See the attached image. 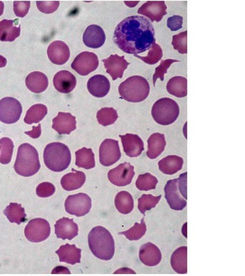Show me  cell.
<instances>
[{"label":"cell","instance_id":"obj_1","mask_svg":"<svg viewBox=\"0 0 245 276\" xmlns=\"http://www.w3.org/2000/svg\"><path fill=\"white\" fill-rule=\"evenodd\" d=\"M113 40L124 52L136 55L149 50L155 43L154 28L143 16H130L117 25Z\"/></svg>","mask_w":245,"mask_h":276},{"label":"cell","instance_id":"obj_2","mask_svg":"<svg viewBox=\"0 0 245 276\" xmlns=\"http://www.w3.org/2000/svg\"><path fill=\"white\" fill-rule=\"evenodd\" d=\"M88 243L92 252L98 258L108 260L113 257L114 240L110 231L103 226H96L90 231Z\"/></svg>","mask_w":245,"mask_h":276},{"label":"cell","instance_id":"obj_3","mask_svg":"<svg viewBox=\"0 0 245 276\" xmlns=\"http://www.w3.org/2000/svg\"><path fill=\"white\" fill-rule=\"evenodd\" d=\"M14 167L15 171L22 176L29 177L37 173L40 165L36 149L28 143L21 144Z\"/></svg>","mask_w":245,"mask_h":276},{"label":"cell","instance_id":"obj_4","mask_svg":"<svg viewBox=\"0 0 245 276\" xmlns=\"http://www.w3.org/2000/svg\"><path fill=\"white\" fill-rule=\"evenodd\" d=\"M43 157L46 166L54 172L64 170L71 161L69 148L60 142H52L48 144L44 149Z\"/></svg>","mask_w":245,"mask_h":276},{"label":"cell","instance_id":"obj_5","mask_svg":"<svg viewBox=\"0 0 245 276\" xmlns=\"http://www.w3.org/2000/svg\"><path fill=\"white\" fill-rule=\"evenodd\" d=\"M150 90V85L146 79L137 75L128 78L118 87V92L122 98L134 103L145 100Z\"/></svg>","mask_w":245,"mask_h":276},{"label":"cell","instance_id":"obj_6","mask_svg":"<svg viewBox=\"0 0 245 276\" xmlns=\"http://www.w3.org/2000/svg\"><path fill=\"white\" fill-rule=\"evenodd\" d=\"M180 114V108L176 102L169 98H162L156 101L152 106V115L159 124L168 125L174 123Z\"/></svg>","mask_w":245,"mask_h":276},{"label":"cell","instance_id":"obj_7","mask_svg":"<svg viewBox=\"0 0 245 276\" xmlns=\"http://www.w3.org/2000/svg\"><path fill=\"white\" fill-rule=\"evenodd\" d=\"M64 206L66 211L70 214L82 216L89 212L92 207V199L84 193L68 195Z\"/></svg>","mask_w":245,"mask_h":276},{"label":"cell","instance_id":"obj_8","mask_svg":"<svg viewBox=\"0 0 245 276\" xmlns=\"http://www.w3.org/2000/svg\"><path fill=\"white\" fill-rule=\"evenodd\" d=\"M50 233V227L48 222L41 218L30 220L24 229L25 236L32 242H39L46 240Z\"/></svg>","mask_w":245,"mask_h":276},{"label":"cell","instance_id":"obj_9","mask_svg":"<svg viewBox=\"0 0 245 276\" xmlns=\"http://www.w3.org/2000/svg\"><path fill=\"white\" fill-rule=\"evenodd\" d=\"M22 106L16 99L6 97L0 100V121L6 124L16 122L21 116Z\"/></svg>","mask_w":245,"mask_h":276},{"label":"cell","instance_id":"obj_10","mask_svg":"<svg viewBox=\"0 0 245 276\" xmlns=\"http://www.w3.org/2000/svg\"><path fill=\"white\" fill-rule=\"evenodd\" d=\"M98 64L96 54L92 52H83L74 58L71 67L80 75L86 76L96 70Z\"/></svg>","mask_w":245,"mask_h":276},{"label":"cell","instance_id":"obj_11","mask_svg":"<svg viewBox=\"0 0 245 276\" xmlns=\"http://www.w3.org/2000/svg\"><path fill=\"white\" fill-rule=\"evenodd\" d=\"M121 157L117 140L112 139L104 140L99 149L100 163L104 166H110L116 162Z\"/></svg>","mask_w":245,"mask_h":276},{"label":"cell","instance_id":"obj_12","mask_svg":"<svg viewBox=\"0 0 245 276\" xmlns=\"http://www.w3.org/2000/svg\"><path fill=\"white\" fill-rule=\"evenodd\" d=\"M134 175V167L129 163L124 162L110 170L108 177L114 185L124 186L131 183Z\"/></svg>","mask_w":245,"mask_h":276},{"label":"cell","instance_id":"obj_13","mask_svg":"<svg viewBox=\"0 0 245 276\" xmlns=\"http://www.w3.org/2000/svg\"><path fill=\"white\" fill-rule=\"evenodd\" d=\"M164 196L170 207L175 210H182L186 205V201L182 197L178 187V178L169 180L164 188Z\"/></svg>","mask_w":245,"mask_h":276},{"label":"cell","instance_id":"obj_14","mask_svg":"<svg viewBox=\"0 0 245 276\" xmlns=\"http://www.w3.org/2000/svg\"><path fill=\"white\" fill-rule=\"evenodd\" d=\"M102 61L106 72L112 77V80L122 78L124 70L130 64L125 60L124 56L120 57L117 54L111 55Z\"/></svg>","mask_w":245,"mask_h":276},{"label":"cell","instance_id":"obj_15","mask_svg":"<svg viewBox=\"0 0 245 276\" xmlns=\"http://www.w3.org/2000/svg\"><path fill=\"white\" fill-rule=\"evenodd\" d=\"M166 8L164 1H148L138 9V13L146 16L152 22H158L167 14Z\"/></svg>","mask_w":245,"mask_h":276},{"label":"cell","instance_id":"obj_16","mask_svg":"<svg viewBox=\"0 0 245 276\" xmlns=\"http://www.w3.org/2000/svg\"><path fill=\"white\" fill-rule=\"evenodd\" d=\"M47 54L52 63L61 65L68 61L70 56V51L65 43L61 41H55L48 46Z\"/></svg>","mask_w":245,"mask_h":276},{"label":"cell","instance_id":"obj_17","mask_svg":"<svg viewBox=\"0 0 245 276\" xmlns=\"http://www.w3.org/2000/svg\"><path fill=\"white\" fill-rule=\"evenodd\" d=\"M82 40L86 46L92 49H97L104 44L106 35L100 26L91 25L88 26L84 32Z\"/></svg>","mask_w":245,"mask_h":276},{"label":"cell","instance_id":"obj_18","mask_svg":"<svg viewBox=\"0 0 245 276\" xmlns=\"http://www.w3.org/2000/svg\"><path fill=\"white\" fill-rule=\"evenodd\" d=\"M76 117L70 113L60 112L52 119V128L60 135L69 134L76 128Z\"/></svg>","mask_w":245,"mask_h":276},{"label":"cell","instance_id":"obj_19","mask_svg":"<svg viewBox=\"0 0 245 276\" xmlns=\"http://www.w3.org/2000/svg\"><path fill=\"white\" fill-rule=\"evenodd\" d=\"M124 152L129 157H138L144 150V144L142 139L137 135L127 133L120 135Z\"/></svg>","mask_w":245,"mask_h":276},{"label":"cell","instance_id":"obj_20","mask_svg":"<svg viewBox=\"0 0 245 276\" xmlns=\"http://www.w3.org/2000/svg\"><path fill=\"white\" fill-rule=\"evenodd\" d=\"M56 237L64 240H71L78 235V228L73 219L64 217L56 221L54 224Z\"/></svg>","mask_w":245,"mask_h":276},{"label":"cell","instance_id":"obj_21","mask_svg":"<svg viewBox=\"0 0 245 276\" xmlns=\"http://www.w3.org/2000/svg\"><path fill=\"white\" fill-rule=\"evenodd\" d=\"M53 84L57 91L67 94L74 89L76 84V80L75 76L70 72L62 70L54 75Z\"/></svg>","mask_w":245,"mask_h":276},{"label":"cell","instance_id":"obj_22","mask_svg":"<svg viewBox=\"0 0 245 276\" xmlns=\"http://www.w3.org/2000/svg\"><path fill=\"white\" fill-rule=\"evenodd\" d=\"M140 260L148 266L158 264L162 259V254L159 248L154 244L148 242L142 245L139 251Z\"/></svg>","mask_w":245,"mask_h":276},{"label":"cell","instance_id":"obj_23","mask_svg":"<svg viewBox=\"0 0 245 276\" xmlns=\"http://www.w3.org/2000/svg\"><path fill=\"white\" fill-rule=\"evenodd\" d=\"M87 88L92 96L102 98L108 93L110 90V82L106 76L96 75L88 80Z\"/></svg>","mask_w":245,"mask_h":276},{"label":"cell","instance_id":"obj_24","mask_svg":"<svg viewBox=\"0 0 245 276\" xmlns=\"http://www.w3.org/2000/svg\"><path fill=\"white\" fill-rule=\"evenodd\" d=\"M18 19L14 20L4 19L0 21V40L12 42L18 37L20 33V25Z\"/></svg>","mask_w":245,"mask_h":276},{"label":"cell","instance_id":"obj_25","mask_svg":"<svg viewBox=\"0 0 245 276\" xmlns=\"http://www.w3.org/2000/svg\"><path fill=\"white\" fill-rule=\"evenodd\" d=\"M81 251V249L77 248L75 244L66 243L61 245L56 253L59 257L60 261L73 265L80 262Z\"/></svg>","mask_w":245,"mask_h":276},{"label":"cell","instance_id":"obj_26","mask_svg":"<svg viewBox=\"0 0 245 276\" xmlns=\"http://www.w3.org/2000/svg\"><path fill=\"white\" fill-rule=\"evenodd\" d=\"M25 82L27 88L34 93L44 92L48 84L46 76L38 71L32 72L28 74L26 78Z\"/></svg>","mask_w":245,"mask_h":276},{"label":"cell","instance_id":"obj_27","mask_svg":"<svg viewBox=\"0 0 245 276\" xmlns=\"http://www.w3.org/2000/svg\"><path fill=\"white\" fill-rule=\"evenodd\" d=\"M73 172L67 173L60 180L62 187L66 191H72L80 188L86 181V175L82 172L72 169Z\"/></svg>","mask_w":245,"mask_h":276},{"label":"cell","instance_id":"obj_28","mask_svg":"<svg viewBox=\"0 0 245 276\" xmlns=\"http://www.w3.org/2000/svg\"><path fill=\"white\" fill-rule=\"evenodd\" d=\"M147 156L151 159L158 157L164 150L166 141L164 134L155 133L150 136L147 140Z\"/></svg>","mask_w":245,"mask_h":276},{"label":"cell","instance_id":"obj_29","mask_svg":"<svg viewBox=\"0 0 245 276\" xmlns=\"http://www.w3.org/2000/svg\"><path fill=\"white\" fill-rule=\"evenodd\" d=\"M182 158L176 155H168L158 162L160 170L166 174L172 175L180 170L182 167Z\"/></svg>","mask_w":245,"mask_h":276},{"label":"cell","instance_id":"obj_30","mask_svg":"<svg viewBox=\"0 0 245 276\" xmlns=\"http://www.w3.org/2000/svg\"><path fill=\"white\" fill-rule=\"evenodd\" d=\"M171 266L178 273L187 272V247L182 246L177 248L172 255Z\"/></svg>","mask_w":245,"mask_h":276},{"label":"cell","instance_id":"obj_31","mask_svg":"<svg viewBox=\"0 0 245 276\" xmlns=\"http://www.w3.org/2000/svg\"><path fill=\"white\" fill-rule=\"evenodd\" d=\"M168 92L178 98L187 95V79L182 76H175L170 78L166 84Z\"/></svg>","mask_w":245,"mask_h":276},{"label":"cell","instance_id":"obj_32","mask_svg":"<svg viewBox=\"0 0 245 276\" xmlns=\"http://www.w3.org/2000/svg\"><path fill=\"white\" fill-rule=\"evenodd\" d=\"M75 164L78 167L90 169L94 167V155L91 148L83 147L75 152Z\"/></svg>","mask_w":245,"mask_h":276},{"label":"cell","instance_id":"obj_33","mask_svg":"<svg viewBox=\"0 0 245 276\" xmlns=\"http://www.w3.org/2000/svg\"><path fill=\"white\" fill-rule=\"evenodd\" d=\"M4 213L12 223L20 224L27 220L24 208L18 203H10L4 210Z\"/></svg>","mask_w":245,"mask_h":276},{"label":"cell","instance_id":"obj_34","mask_svg":"<svg viewBox=\"0 0 245 276\" xmlns=\"http://www.w3.org/2000/svg\"><path fill=\"white\" fill-rule=\"evenodd\" d=\"M114 204L118 210L122 214L130 213L134 208V199L132 195L126 191L119 192L114 198Z\"/></svg>","mask_w":245,"mask_h":276},{"label":"cell","instance_id":"obj_35","mask_svg":"<svg viewBox=\"0 0 245 276\" xmlns=\"http://www.w3.org/2000/svg\"><path fill=\"white\" fill-rule=\"evenodd\" d=\"M48 112L46 106L36 104L31 106L26 111L24 122L28 124L38 123L45 117Z\"/></svg>","mask_w":245,"mask_h":276},{"label":"cell","instance_id":"obj_36","mask_svg":"<svg viewBox=\"0 0 245 276\" xmlns=\"http://www.w3.org/2000/svg\"><path fill=\"white\" fill-rule=\"evenodd\" d=\"M96 118L100 124L106 126L114 124L118 118V115L113 108L104 107L97 112Z\"/></svg>","mask_w":245,"mask_h":276},{"label":"cell","instance_id":"obj_37","mask_svg":"<svg viewBox=\"0 0 245 276\" xmlns=\"http://www.w3.org/2000/svg\"><path fill=\"white\" fill-rule=\"evenodd\" d=\"M14 145L12 140L8 137L0 139V162L3 164L9 163L12 159Z\"/></svg>","mask_w":245,"mask_h":276},{"label":"cell","instance_id":"obj_38","mask_svg":"<svg viewBox=\"0 0 245 276\" xmlns=\"http://www.w3.org/2000/svg\"><path fill=\"white\" fill-rule=\"evenodd\" d=\"M158 182L157 178L150 173L138 175L136 182V188L143 191H148L156 188Z\"/></svg>","mask_w":245,"mask_h":276},{"label":"cell","instance_id":"obj_39","mask_svg":"<svg viewBox=\"0 0 245 276\" xmlns=\"http://www.w3.org/2000/svg\"><path fill=\"white\" fill-rule=\"evenodd\" d=\"M146 230V225L144 218H142L140 223L136 222L132 227L126 231L120 232L118 234L125 235L130 240H136L142 238L145 234Z\"/></svg>","mask_w":245,"mask_h":276},{"label":"cell","instance_id":"obj_40","mask_svg":"<svg viewBox=\"0 0 245 276\" xmlns=\"http://www.w3.org/2000/svg\"><path fill=\"white\" fill-rule=\"evenodd\" d=\"M161 195L154 196L152 194H144L138 199V208L144 215L145 212L154 207L161 198Z\"/></svg>","mask_w":245,"mask_h":276},{"label":"cell","instance_id":"obj_41","mask_svg":"<svg viewBox=\"0 0 245 276\" xmlns=\"http://www.w3.org/2000/svg\"><path fill=\"white\" fill-rule=\"evenodd\" d=\"M134 56L148 64L154 65L158 63L162 58V51L160 46L154 43L150 49L146 56L142 57L138 55H134Z\"/></svg>","mask_w":245,"mask_h":276},{"label":"cell","instance_id":"obj_42","mask_svg":"<svg viewBox=\"0 0 245 276\" xmlns=\"http://www.w3.org/2000/svg\"><path fill=\"white\" fill-rule=\"evenodd\" d=\"M172 44L179 53H187V31L172 36Z\"/></svg>","mask_w":245,"mask_h":276},{"label":"cell","instance_id":"obj_43","mask_svg":"<svg viewBox=\"0 0 245 276\" xmlns=\"http://www.w3.org/2000/svg\"><path fill=\"white\" fill-rule=\"evenodd\" d=\"M180 62L178 60L174 59H167L162 60L160 64L156 68L155 72L153 76L154 85L155 84L156 80L159 78L161 81L164 80V76L167 72V70L169 68L171 64L174 62Z\"/></svg>","mask_w":245,"mask_h":276},{"label":"cell","instance_id":"obj_44","mask_svg":"<svg viewBox=\"0 0 245 276\" xmlns=\"http://www.w3.org/2000/svg\"><path fill=\"white\" fill-rule=\"evenodd\" d=\"M56 188L51 183L42 182L36 188V193L40 197H48L52 196L55 192Z\"/></svg>","mask_w":245,"mask_h":276},{"label":"cell","instance_id":"obj_45","mask_svg":"<svg viewBox=\"0 0 245 276\" xmlns=\"http://www.w3.org/2000/svg\"><path fill=\"white\" fill-rule=\"evenodd\" d=\"M38 9L42 13L50 14L55 12L58 8L59 1H36Z\"/></svg>","mask_w":245,"mask_h":276},{"label":"cell","instance_id":"obj_46","mask_svg":"<svg viewBox=\"0 0 245 276\" xmlns=\"http://www.w3.org/2000/svg\"><path fill=\"white\" fill-rule=\"evenodd\" d=\"M30 1H16L14 2V11L16 15L20 18H23L28 14L30 7Z\"/></svg>","mask_w":245,"mask_h":276},{"label":"cell","instance_id":"obj_47","mask_svg":"<svg viewBox=\"0 0 245 276\" xmlns=\"http://www.w3.org/2000/svg\"><path fill=\"white\" fill-rule=\"evenodd\" d=\"M183 18L178 15H174L167 19V27L172 31H176L182 28Z\"/></svg>","mask_w":245,"mask_h":276},{"label":"cell","instance_id":"obj_48","mask_svg":"<svg viewBox=\"0 0 245 276\" xmlns=\"http://www.w3.org/2000/svg\"><path fill=\"white\" fill-rule=\"evenodd\" d=\"M187 172L181 174L178 178V187L182 196L187 199Z\"/></svg>","mask_w":245,"mask_h":276},{"label":"cell","instance_id":"obj_49","mask_svg":"<svg viewBox=\"0 0 245 276\" xmlns=\"http://www.w3.org/2000/svg\"><path fill=\"white\" fill-rule=\"evenodd\" d=\"M30 137L36 139L39 137L41 134L40 124H39L37 127L32 126V130L30 131L24 132Z\"/></svg>","mask_w":245,"mask_h":276},{"label":"cell","instance_id":"obj_50","mask_svg":"<svg viewBox=\"0 0 245 276\" xmlns=\"http://www.w3.org/2000/svg\"><path fill=\"white\" fill-rule=\"evenodd\" d=\"M7 63V60L6 58L0 55V68L4 67Z\"/></svg>","mask_w":245,"mask_h":276},{"label":"cell","instance_id":"obj_51","mask_svg":"<svg viewBox=\"0 0 245 276\" xmlns=\"http://www.w3.org/2000/svg\"><path fill=\"white\" fill-rule=\"evenodd\" d=\"M4 9V4L2 2L0 1V16L3 14Z\"/></svg>","mask_w":245,"mask_h":276}]
</instances>
